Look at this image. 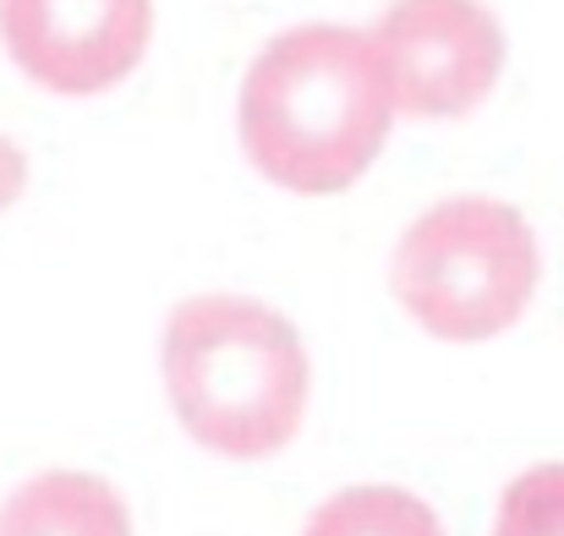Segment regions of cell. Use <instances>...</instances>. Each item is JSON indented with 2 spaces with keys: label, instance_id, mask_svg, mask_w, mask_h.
Listing matches in <instances>:
<instances>
[{
  "label": "cell",
  "instance_id": "6da1fadb",
  "mask_svg": "<svg viewBox=\"0 0 564 536\" xmlns=\"http://www.w3.org/2000/svg\"><path fill=\"white\" fill-rule=\"evenodd\" d=\"M394 99L368 33L307 22L280 33L241 77V154L285 192L329 197L378 160Z\"/></svg>",
  "mask_w": 564,
  "mask_h": 536
},
{
  "label": "cell",
  "instance_id": "7a4b0ae2",
  "mask_svg": "<svg viewBox=\"0 0 564 536\" xmlns=\"http://www.w3.org/2000/svg\"><path fill=\"white\" fill-rule=\"evenodd\" d=\"M165 394L192 444L263 460L302 433L307 346L291 318L247 296H192L165 324Z\"/></svg>",
  "mask_w": 564,
  "mask_h": 536
},
{
  "label": "cell",
  "instance_id": "3957f363",
  "mask_svg": "<svg viewBox=\"0 0 564 536\" xmlns=\"http://www.w3.org/2000/svg\"><path fill=\"white\" fill-rule=\"evenodd\" d=\"M389 285L433 340L477 346L527 313L538 291V236L499 197H444L405 225Z\"/></svg>",
  "mask_w": 564,
  "mask_h": 536
},
{
  "label": "cell",
  "instance_id": "277c9868",
  "mask_svg": "<svg viewBox=\"0 0 564 536\" xmlns=\"http://www.w3.org/2000/svg\"><path fill=\"white\" fill-rule=\"evenodd\" d=\"M394 116L460 121L505 72V28L482 0H394L373 22Z\"/></svg>",
  "mask_w": 564,
  "mask_h": 536
},
{
  "label": "cell",
  "instance_id": "5b68a950",
  "mask_svg": "<svg viewBox=\"0 0 564 536\" xmlns=\"http://www.w3.org/2000/svg\"><path fill=\"white\" fill-rule=\"evenodd\" d=\"M154 0H0V44L50 94H105L143 61Z\"/></svg>",
  "mask_w": 564,
  "mask_h": 536
},
{
  "label": "cell",
  "instance_id": "8992f818",
  "mask_svg": "<svg viewBox=\"0 0 564 536\" xmlns=\"http://www.w3.org/2000/svg\"><path fill=\"white\" fill-rule=\"evenodd\" d=\"M0 536H132V521L105 477L44 471L0 504Z\"/></svg>",
  "mask_w": 564,
  "mask_h": 536
},
{
  "label": "cell",
  "instance_id": "52a82bcc",
  "mask_svg": "<svg viewBox=\"0 0 564 536\" xmlns=\"http://www.w3.org/2000/svg\"><path fill=\"white\" fill-rule=\"evenodd\" d=\"M302 536H444V526L405 488H346L318 504Z\"/></svg>",
  "mask_w": 564,
  "mask_h": 536
},
{
  "label": "cell",
  "instance_id": "ba28073f",
  "mask_svg": "<svg viewBox=\"0 0 564 536\" xmlns=\"http://www.w3.org/2000/svg\"><path fill=\"white\" fill-rule=\"evenodd\" d=\"M494 536H564V466L521 471L499 499Z\"/></svg>",
  "mask_w": 564,
  "mask_h": 536
},
{
  "label": "cell",
  "instance_id": "9c48e42d",
  "mask_svg": "<svg viewBox=\"0 0 564 536\" xmlns=\"http://www.w3.org/2000/svg\"><path fill=\"white\" fill-rule=\"evenodd\" d=\"M22 186H28V154L11 138H0V214L22 197Z\"/></svg>",
  "mask_w": 564,
  "mask_h": 536
}]
</instances>
